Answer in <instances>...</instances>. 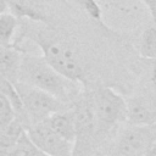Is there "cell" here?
Segmentation results:
<instances>
[{
    "instance_id": "obj_12",
    "label": "cell",
    "mask_w": 156,
    "mask_h": 156,
    "mask_svg": "<svg viewBox=\"0 0 156 156\" xmlns=\"http://www.w3.org/2000/svg\"><path fill=\"white\" fill-rule=\"evenodd\" d=\"M2 156H49L43 152L28 136L27 132L22 134L18 141Z\"/></svg>"
},
{
    "instance_id": "obj_6",
    "label": "cell",
    "mask_w": 156,
    "mask_h": 156,
    "mask_svg": "<svg viewBox=\"0 0 156 156\" xmlns=\"http://www.w3.org/2000/svg\"><path fill=\"white\" fill-rule=\"evenodd\" d=\"M127 123L138 126L156 124V90L145 83L136 93L128 96Z\"/></svg>"
},
{
    "instance_id": "obj_5",
    "label": "cell",
    "mask_w": 156,
    "mask_h": 156,
    "mask_svg": "<svg viewBox=\"0 0 156 156\" xmlns=\"http://www.w3.org/2000/svg\"><path fill=\"white\" fill-rule=\"evenodd\" d=\"M15 87L22 102L26 129L32 124L45 121L58 111L71 107V105L58 100L54 95L22 82H17Z\"/></svg>"
},
{
    "instance_id": "obj_2",
    "label": "cell",
    "mask_w": 156,
    "mask_h": 156,
    "mask_svg": "<svg viewBox=\"0 0 156 156\" xmlns=\"http://www.w3.org/2000/svg\"><path fill=\"white\" fill-rule=\"evenodd\" d=\"M18 82L44 90L68 105H72L84 87L57 72L43 55L28 52H23Z\"/></svg>"
},
{
    "instance_id": "obj_3",
    "label": "cell",
    "mask_w": 156,
    "mask_h": 156,
    "mask_svg": "<svg viewBox=\"0 0 156 156\" xmlns=\"http://www.w3.org/2000/svg\"><path fill=\"white\" fill-rule=\"evenodd\" d=\"M96 121V145L99 151L127 123V101L115 89L96 82L90 85ZM98 151V152H99Z\"/></svg>"
},
{
    "instance_id": "obj_1",
    "label": "cell",
    "mask_w": 156,
    "mask_h": 156,
    "mask_svg": "<svg viewBox=\"0 0 156 156\" xmlns=\"http://www.w3.org/2000/svg\"><path fill=\"white\" fill-rule=\"evenodd\" d=\"M28 38L35 43L45 60L66 78L78 82L84 87L90 85L88 78V65L78 46L66 35L58 32L51 23L34 22L30 20H20V34L13 46Z\"/></svg>"
},
{
    "instance_id": "obj_9",
    "label": "cell",
    "mask_w": 156,
    "mask_h": 156,
    "mask_svg": "<svg viewBox=\"0 0 156 156\" xmlns=\"http://www.w3.org/2000/svg\"><path fill=\"white\" fill-rule=\"evenodd\" d=\"M46 122L60 136L74 144L77 130H76V118H74V112L72 110V105L69 108L54 113L52 116L46 118Z\"/></svg>"
},
{
    "instance_id": "obj_16",
    "label": "cell",
    "mask_w": 156,
    "mask_h": 156,
    "mask_svg": "<svg viewBox=\"0 0 156 156\" xmlns=\"http://www.w3.org/2000/svg\"><path fill=\"white\" fill-rule=\"evenodd\" d=\"M145 6L147 7V10L150 11L151 17H156V0H141Z\"/></svg>"
},
{
    "instance_id": "obj_10",
    "label": "cell",
    "mask_w": 156,
    "mask_h": 156,
    "mask_svg": "<svg viewBox=\"0 0 156 156\" xmlns=\"http://www.w3.org/2000/svg\"><path fill=\"white\" fill-rule=\"evenodd\" d=\"M135 50L140 58H156V17H150L141 28V32L136 38Z\"/></svg>"
},
{
    "instance_id": "obj_14",
    "label": "cell",
    "mask_w": 156,
    "mask_h": 156,
    "mask_svg": "<svg viewBox=\"0 0 156 156\" xmlns=\"http://www.w3.org/2000/svg\"><path fill=\"white\" fill-rule=\"evenodd\" d=\"M74 2L82 11H84L91 20L100 22L102 17V10L101 6L96 0H71Z\"/></svg>"
},
{
    "instance_id": "obj_7",
    "label": "cell",
    "mask_w": 156,
    "mask_h": 156,
    "mask_svg": "<svg viewBox=\"0 0 156 156\" xmlns=\"http://www.w3.org/2000/svg\"><path fill=\"white\" fill-rule=\"evenodd\" d=\"M29 139L49 156H73L74 144L60 136L45 121L32 124L26 129Z\"/></svg>"
},
{
    "instance_id": "obj_15",
    "label": "cell",
    "mask_w": 156,
    "mask_h": 156,
    "mask_svg": "<svg viewBox=\"0 0 156 156\" xmlns=\"http://www.w3.org/2000/svg\"><path fill=\"white\" fill-rule=\"evenodd\" d=\"M141 60H143V63H144V67H145L143 69L146 72V77L144 78L145 79L144 83L147 87L156 90V58H154V60L141 58Z\"/></svg>"
},
{
    "instance_id": "obj_18",
    "label": "cell",
    "mask_w": 156,
    "mask_h": 156,
    "mask_svg": "<svg viewBox=\"0 0 156 156\" xmlns=\"http://www.w3.org/2000/svg\"><path fill=\"white\" fill-rule=\"evenodd\" d=\"M145 156H156V144H155V145H154V146H152V147L146 152V155H145Z\"/></svg>"
},
{
    "instance_id": "obj_11",
    "label": "cell",
    "mask_w": 156,
    "mask_h": 156,
    "mask_svg": "<svg viewBox=\"0 0 156 156\" xmlns=\"http://www.w3.org/2000/svg\"><path fill=\"white\" fill-rule=\"evenodd\" d=\"M20 29V18L13 13L0 15V46H13L16 30Z\"/></svg>"
},
{
    "instance_id": "obj_17",
    "label": "cell",
    "mask_w": 156,
    "mask_h": 156,
    "mask_svg": "<svg viewBox=\"0 0 156 156\" xmlns=\"http://www.w3.org/2000/svg\"><path fill=\"white\" fill-rule=\"evenodd\" d=\"M10 9V0H0V15L6 13Z\"/></svg>"
},
{
    "instance_id": "obj_19",
    "label": "cell",
    "mask_w": 156,
    "mask_h": 156,
    "mask_svg": "<svg viewBox=\"0 0 156 156\" xmlns=\"http://www.w3.org/2000/svg\"><path fill=\"white\" fill-rule=\"evenodd\" d=\"M95 156H112V155H108V154H102V152H99V154H96Z\"/></svg>"
},
{
    "instance_id": "obj_13",
    "label": "cell",
    "mask_w": 156,
    "mask_h": 156,
    "mask_svg": "<svg viewBox=\"0 0 156 156\" xmlns=\"http://www.w3.org/2000/svg\"><path fill=\"white\" fill-rule=\"evenodd\" d=\"M17 118L11 100L0 90V130L9 127Z\"/></svg>"
},
{
    "instance_id": "obj_4",
    "label": "cell",
    "mask_w": 156,
    "mask_h": 156,
    "mask_svg": "<svg viewBox=\"0 0 156 156\" xmlns=\"http://www.w3.org/2000/svg\"><path fill=\"white\" fill-rule=\"evenodd\" d=\"M155 144L156 124L138 126L124 123L99 152L112 156H145Z\"/></svg>"
},
{
    "instance_id": "obj_8",
    "label": "cell",
    "mask_w": 156,
    "mask_h": 156,
    "mask_svg": "<svg viewBox=\"0 0 156 156\" xmlns=\"http://www.w3.org/2000/svg\"><path fill=\"white\" fill-rule=\"evenodd\" d=\"M23 52L16 46H0V76L13 84L18 82Z\"/></svg>"
}]
</instances>
